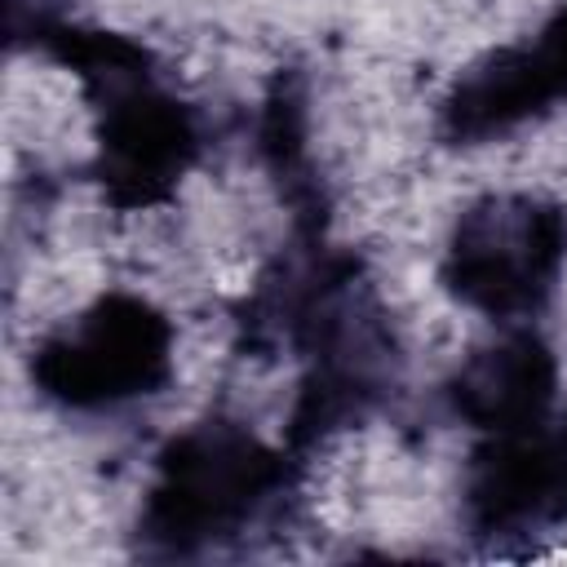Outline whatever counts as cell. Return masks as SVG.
I'll return each mask as SVG.
<instances>
[{"mask_svg": "<svg viewBox=\"0 0 567 567\" xmlns=\"http://www.w3.org/2000/svg\"><path fill=\"white\" fill-rule=\"evenodd\" d=\"M306 461L270 443L235 412H208L164 439L133 518V554L195 563L284 532L301 496Z\"/></svg>", "mask_w": 567, "mask_h": 567, "instance_id": "3957f363", "label": "cell"}, {"mask_svg": "<svg viewBox=\"0 0 567 567\" xmlns=\"http://www.w3.org/2000/svg\"><path fill=\"white\" fill-rule=\"evenodd\" d=\"M567 270V204L532 190H492L470 199L439 257L443 292L509 328L532 323Z\"/></svg>", "mask_w": 567, "mask_h": 567, "instance_id": "5b68a950", "label": "cell"}, {"mask_svg": "<svg viewBox=\"0 0 567 567\" xmlns=\"http://www.w3.org/2000/svg\"><path fill=\"white\" fill-rule=\"evenodd\" d=\"M567 106V0L523 40L474 58L439 97L443 146H483Z\"/></svg>", "mask_w": 567, "mask_h": 567, "instance_id": "52a82bcc", "label": "cell"}, {"mask_svg": "<svg viewBox=\"0 0 567 567\" xmlns=\"http://www.w3.org/2000/svg\"><path fill=\"white\" fill-rule=\"evenodd\" d=\"M461 527L478 549L567 527V403L474 439L461 478Z\"/></svg>", "mask_w": 567, "mask_h": 567, "instance_id": "8992f818", "label": "cell"}, {"mask_svg": "<svg viewBox=\"0 0 567 567\" xmlns=\"http://www.w3.org/2000/svg\"><path fill=\"white\" fill-rule=\"evenodd\" d=\"M9 49L66 66L93 115L89 182L115 213H146L177 195L208 151V120L133 35L75 22L53 4L9 0Z\"/></svg>", "mask_w": 567, "mask_h": 567, "instance_id": "7a4b0ae2", "label": "cell"}, {"mask_svg": "<svg viewBox=\"0 0 567 567\" xmlns=\"http://www.w3.org/2000/svg\"><path fill=\"white\" fill-rule=\"evenodd\" d=\"M230 319L244 359L288 354L297 363L284 443L301 461L390 412L403 394L408 350L399 323L368 261L332 239V208L288 217V239L257 270Z\"/></svg>", "mask_w": 567, "mask_h": 567, "instance_id": "6da1fadb", "label": "cell"}, {"mask_svg": "<svg viewBox=\"0 0 567 567\" xmlns=\"http://www.w3.org/2000/svg\"><path fill=\"white\" fill-rule=\"evenodd\" d=\"M439 408L474 434L536 421L558 408V354L532 323H509L443 377Z\"/></svg>", "mask_w": 567, "mask_h": 567, "instance_id": "ba28073f", "label": "cell"}, {"mask_svg": "<svg viewBox=\"0 0 567 567\" xmlns=\"http://www.w3.org/2000/svg\"><path fill=\"white\" fill-rule=\"evenodd\" d=\"M177 328L142 292L111 288L27 354L31 390L71 416H106L159 399L173 381Z\"/></svg>", "mask_w": 567, "mask_h": 567, "instance_id": "277c9868", "label": "cell"}]
</instances>
